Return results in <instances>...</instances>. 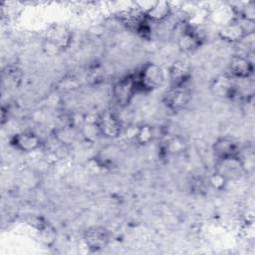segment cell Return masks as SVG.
<instances>
[{"label":"cell","instance_id":"1","mask_svg":"<svg viewBox=\"0 0 255 255\" xmlns=\"http://www.w3.org/2000/svg\"><path fill=\"white\" fill-rule=\"evenodd\" d=\"M118 19L127 29L141 37H148L151 32L149 22L145 16V11L138 5L120 12L118 14Z\"/></svg>","mask_w":255,"mask_h":255},{"label":"cell","instance_id":"14","mask_svg":"<svg viewBox=\"0 0 255 255\" xmlns=\"http://www.w3.org/2000/svg\"><path fill=\"white\" fill-rule=\"evenodd\" d=\"M172 15V6L166 1H156L145 11L149 23L160 24L165 22Z\"/></svg>","mask_w":255,"mask_h":255},{"label":"cell","instance_id":"17","mask_svg":"<svg viewBox=\"0 0 255 255\" xmlns=\"http://www.w3.org/2000/svg\"><path fill=\"white\" fill-rule=\"evenodd\" d=\"M77 134L78 131L76 130V128L69 125L56 128L52 132L53 137L63 146H67L74 143V141L77 138Z\"/></svg>","mask_w":255,"mask_h":255},{"label":"cell","instance_id":"11","mask_svg":"<svg viewBox=\"0 0 255 255\" xmlns=\"http://www.w3.org/2000/svg\"><path fill=\"white\" fill-rule=\"evenodd\" d=\"M229 71L232 78L249 79L254 72L253 63L244 55H234L229 62Z\"/></svg>","mask_w":255,"mask_h":255},{"label":"cell","instance_id":"12","mask_svg":"<svg viewBox=\"0 0 255 255\" xmlns=\"http://www.w3.org/2000/svg\"><path fill=\"white\" fill-rule=\"evenodd\" d=\"M244 162L239 155L219 159L216 171L222 173L228 180L238 178L244 172Z\"/></svg>","mask_w":255,"mask_h":255},{"label":"cell","instance_id":"22","mask_svg":"<svg viewBox=\"0 0 255 255\" xmlns=\"http://www.w3.org/2000/svg\"><path fill=\"white\" fill-rule=\"evenodd\" d=\"M228 181L229 180L222 173L216 170L212 174H210V176L207 179L208 184L216 190H223L226 187Z\"/></svg>","mask_w":255,"mask_h":255},{"label":"cell","instance_id":"5","mask_svg":"<svg viewBox=\"0 0 255 255\" xmlns=\"http://www.w3.org/2000/svg\"><path fill=\"white\" fill-rule=\"evenodd\" d=\"M44 40L58 47L62 52L71 46L73 33L70 28L63 24H52L48 27Z\"/></svg>","mask_w":255,"mask_h":255},{"label":"cell","instance_id":"7","mask_svg":"<svg viewBox=\"0 0 255 255\" xmlns=\"http://www.w3.org/2000/svg\"><path fill=\"white\" fill-rule=\"evenodd\" d=\"M10 142L16 149L22 152H33L37 150L42 144L39 135L30 130L15 133L11 137Z\"/></svg>","mask_w":255,"mask_h":255},{"label":"cell","instance_id":"19","mask_svg":"<svg viewBox=\"0 0 255 255\" xmlns=\"http://www.w3.org/2000/svg\"><path fill=\"white\" fill-rule=\"evenodd\" d=\"M80 133L90 143L96 142L102 136L98 124H84L80 128Z\"/></svg>","mask_w":255,"mask_h":255},{"label":"cell","instance_id":"20","mask_svg":"<svg viewBox=\"0 0 255 255\" xmlns=\"http://www.w3.org/2000/svg\"><path fill=\"white\" fill-rule=\"evenodd\" d=\"M3 80L8 85L18 86L22 80V71L17 66H7L3 71Z\"/></svg>","mask_w":255,"mask_h":255},{"label":"cell","instance_id":"6","mask_svg":"<svg viewBox=\"0 0 255 255\" xmlns=\"http://www.w3.org/2000/svg\"><path fill=\"white\" fill-rule=\"evenodd\" d=\"M84 242L89 249L99 251L109 244L110 232L107 228L102 226L90 227L84 233Z\"/></svg>","mask_w":255,"mask_h":255},{"label":"cell","instance_id":"9","mask_svg":"<svg viewBox=\"0 0 255 255\" xmlns=\"http://www.w3.org/2000/svg\"><path fill=\"white\" fill-rule=\"evenodd\" d=\"M170 87H183L191 78V67L188 63L177 60L168 69Z\"/></svg>","mask_w":255,"mask_h":255},{"label":"cell","instance_id":"21","mask_svg":"<svg viewBox=\"0 0 255 255\" xmlns=\"http://www.w3.org/2000/svg\"><path fill=\"white\" fill-rule=\"evenodd\" d=\"M153 138V128L148 125L138 126L134 141L138 144L144 145L149 143Z\"/></svg>","mask_w":255,"mask_h":255},{"label":"cell","instance_id":"3","mask_svg":"<svg viewBox=\"0 0 255 255\" xmlns=\"http://www.w3.org/2000/svg\"><path fill=\"white\" fill-rule=\"evenodd\" d=\"M137 92L133 75H128L117 81L113 87V97L121 107L128 106Z\"/></svg>","mask_w":255,"mask_h":255},{"label":"cell","instance_id":"16","mask_svg":"<svg viewBox=\"0 0 255 255\" xmlns=\"http://www.w3.org/2000/svg\"><path fill=\"white\" fill-rule=\"evenodd\" d=\"M207 17H209L212 22L220 27L237 19L230 4L225 6H217L207 14Z\"/></svg>","mask_w":255,"mask_h":255},{"label":"cell","instance_id":"8","mask_svg":"<svg viewBox=\"0 0 255 255\" xmlns=\"http://www.w3.org/2000/svg\"><path fill=\"white\" fill-rule=\"evenodd\" d=\"M98 126L102 136L115 138L122 132V125L115 113L107 111L100 114V120Z\"/></svg>","mask_w":255,"mask_h":255},{"label":"cell","instance_id":"4","mask_svg":"<svg viewBox=\"0 0 255 255\" xmlns=\"http://www.w3.org/2000/svg\"><path fill=\"white\" fill-rule=\"evenodd\" d=\"M191 93L183 87H170L162 97L164 105L172 112L183 110L191 100Z\"/></svg>","mask_w":255,"mask_h":255},{"label":"cell","instance_id":"23","mask_svg":"<svg viewBox=\"0 0 255 255\" xmlns=\"http://www.w3.org/2000/svg\"><path fill=\"white\" fill-rule=\"evenodd\" d=\"M165 150L169 153H179L185 148V142L179 136H173L169 138L165 143Z\"/></svg>","mask_w":255,"mask_h":255},{"label":"cell","instance_id":"13","mask_svg":"<svg viewBox=\"0 0 255 255\" xmlns=\"http://www.w3.org/2000/svg\"><path fill=\"white\" fill-rule=\"evenodd\" d=\"M217 34L221 40L230 44L240 43L248 35L237 19L226 25H223L222 27H219Z\"/></svg>","mask_w":255,"mask_h":255},{"label":"cell","instance_id":"10","mask_svg":"<svg viewBox=\"0 0 255 255\" xmlns=\"http://www.w3.org/2000/svg\"><path fill=\"white\" fill-rule=\"evenodd\" d=\"M229 74H221L216 76L211 84V93L218 98H231L236 92L235 83Z\"/></svg>","mask_w":255,"mask_h":255},{"label":"cell","instance_id":"24","mask_svg":"<svg viewBox=\"0 0 255 255\" xmlns=\"http://www.w3.org/2000/svg\"><path fill=\"white\" fill-rule=\"evenodd\" d=\"M42 49H43V52L49 56V57H54V56H58L62 53V51L56 47L55 45H53L52 43L46 41V40H43V43H42Z\"/></svg>","mask_w":255,"mask_h":255},{"label":"cell","instance_id":"2","mask_svg":"<svg viewBox=\"0 0 255 255\" xmlns=\"http://www.w3.org/2000/svg\"><path fill=\"white\" fill-rule=\"evenodd\" d=\"M134 80L137 92H151L161 86L164 80V74L158 65L154 63H146L135 74Z\"/></svg>","mask_w":255,"mask_h":255},{"label":"cell","instance_id":"15","mask_svg":"<svg viewBox=\"0 0 255 255\" xmlns=\"http://www.w3.org/2000/svg\"><path fill=\"white\" fill-rule=\"evenodd\" d=\"M212 150L218 160L239 155L236 142L228 136L218 137L212 144Z\"/></svg>","mask_w":255,"mask_h":255},{"label":"cell","instance_id":"18","mask_svg":"<svg viewBox=\"0 0 255 255\" xmlns=\"http://www.w3.org/2000/svg\"><path fill=\"white\" fill-rule=\"evenodd\" d=\"M56 237L57 232L49 223L42 222L41 225L37 227V238L43 245L52 246L56 241Z\"/></svg>","mask_w":255,"mask_h":255}]
</instances>
